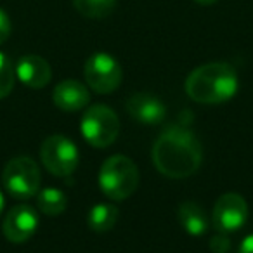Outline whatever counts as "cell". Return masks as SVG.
Wrapping results in <instances>:
<instances>
[{
	"label": "cell",
	"mask_w": 253,
	"mask_h": 253,
	"mask_svg": "<svg viewBox=\"0 0 253 253\" xmlns=\"http://www.w3.org/2000/svg\"><path fill=\"white\" fill-rule=\"evenodd\" d=\"M156 170L169 179L194 175L203 162L200 139L182 125H170L158 135L151 149Z\"/></svg>",
	"instance_id": "6da1fadb"
},
{
	"label": "cell",
	"mask_w": 253,
	"mask_h": 253,
	"mask_svg": "<svg viewBox=\"0 0 253 253\" xmlns=\"http://www.w3.org/2000/svg\"><path fill=\"white\" fill-rule=\"evenodd\" d=\"M238 73L227 63H207L186 78V94L200 104H222L236 95Z\"/></svg>",
	"instance_id": "7a4b0ae2"
},
{
	"label": "cell",
	"mask_w": 253,
	"mask_h": 253,
	"mask_svg": "<svg viewBox=\"0 0 253 253\" xmlns=\"http://www.w3.org/2000/svg\"><path fill=\"white\" fill-rule=\"evenodd\" d=\"M99 187L102 194L113 201H123L137 191L141 175L137 165L125 155H113L101 165Z\"/></svg>",
	"instance_id": "3957f363"
},
{
	"label": "cell",
	"mask_w": 253,
	"mask_h": 253,
	"mask_svg": "<svg viewBox=\"0 0 253 253\" xmlns=\"http://www.w3.org/2000/svg\"><path fill=\"white\" fill-rule=\"evenodd\" d=\"M2 186L16 200H30L37 196L42 186V173L37 162L30 156L9 160L2 172Z\"/></svg>",
	"instance_id": "277c9868"
},
{
	"label": "cell",
	"mask_w": 253,
	"mask_h": 253,
	"mask_svg": "<svg viewBox=\"0 0 253 253\" xmlns=\"http://www.w3.org/2000/svg\"><path fill=\"white\" fill-rule=\"evenodd\" d=\"M80 130L92 148H109L120 134L118 115L104 104L88 106L82 116Z\"/></svg>",
	"instance_id": "5b68a950"
},
{
	"label": "cell",
	"mask_w": 253,
	"mask_h": 253,
	"mask_svg": "<svg viewBox=\"0 0 253 253\" xmlns=\"http://www.w3.org/2000/svg\"><path fill=\"white\" fill-rule=\"evenodd\" d=\"M39 156L47 172L61 179L70 177L80 162V153L75 142L61 134L47 137L40 146Z\"/></svg>",
	"instance_id": "8992f818"
},
{
	"label": "cell",
	"mask_w": 253,
	"mask_h": 253,
	"mask_svg": "<svg viewBox=\"0 0 253 253\" xmlns=\"http://www.w3.org/2000/svg\"><path fill=\"white\" fill-rule=\"evenodd\" d=\"M84 77L88 88L95 94H111L122 85L123 70L120 63L108 52H95L85 61Z\"/></svg>",
	"instance_id": "52a82bcc"
},
{
	"label": "cell",
	"mask_w": 253,
	"mask_h": 253,
	"mask_svg": "<svg viewBox=\"0 0 253 253\" xmlns=\"http://www.w3.org/2000/svg\"><path fill=\"white\" fill-rule=\"evenodd\" d=\"M248 220V203L238 193H225L217 200L211 211V224L218 232L241 229Z\"/></svg>",
	"instance_id": "ba28073f"
},
{
	"label": "cell",
	"mask_w": 253,
	"mask_h": 253,
	"mask_svg": "<svg viewBox=\"0 0 253 253\" xmlns=\"http://www.w3.org/2000/svg\"><path fill=\"white\" fill-rule=\"evenodd\" d=\"M39 229V213L30 205H16L5 213L2 232L5 239L16 245L26 243Z\"/></svg>",
	"instance_id": "9c48e42d"
},
{
	"label": "cell",
	"mask_w": 253,
	"mask_h": 253,
	"mask_svg": "<svg viewBox=\"0 0 253 253\" xmlns=\"http://www.w3.org/2000/svg\"><path fill=\"white\" fill-rule=\"evenodd\" d=\"M125 109L135 122L146 123V125H156V123L163 122L167 115V108L162 99L151 94H144V92H139V94L128 97Z\"/></svg>",
	"instance_id": "30bf717a"
},
{
	"label": "cell",
	"mask_w": 253,
	"mask_h": 253,
	"mask_svg": "<svg viewBox=\"0 0 253 253\" xmlns=\"http://www.w3.org/2000/svg\"><path fill=\"white\" fill-rule=\"evenodd\" d=\"M16 77L19 78L23 85L30 88H43L52 78L50 64L43 57L28 54L23 56L16 64Z\"/></svg>",
	"instance_id": "8fae6325"
},
{
	"label": "cell",
	"mask_w": 253,
	"mask_h": 253,
	"mask_svg": "<svg viewBox=\"0 0 253 253\" xmlns=\"http://www.w3.org/2000/svg\"><path fill=\"white\" fill-rule=\"evenodd\" d=\"M52 102L59 109L68 113L80 111L90 102V92L84 84L77 80H63L52 92Z\"/></svg>",
	"instance_id": "7c38bea8"
},
{
	"label": "cell",
	"mask_w": 253,
	"mask_h": 253,
	"mask_svg": "<svg viewBox=\"0 0 253 253\" xmlns=\"http://www.w3.org/2000/svg\"><path fill=\"white\" fill-rule=\"evenodd\" d=\"M177 218H179L180 227L191 236H203L210 227V218H208L207 211L196 201L180 203L179 210H177Z\"/></svg>",
	"instance_id": "4fadbf2b"
},
{
	"label": "cell",
	"mask_w": 253,
	"mask_h": 253,
	"mask_svg": "<svg viewBox=\"0 0 253 253\" xmlns=\"http://www.w3.org/2000/svg\"><path fill=\"white\" fill-rule=\"evenodd\" d=\"M118 208L113 203H99L90 208L87 215V225L94 232H108L116 225Z\"/></svg>",
	"instance_id": "5bb4252c"
},
{
	"label": "cell",
	"mask_w": 253,
	"mask_h": 253,
	"mask_svg": "<svg viewBox=\"0 0 253 253\" xmlns=\"http://www.w3.org/2000/svg\"><path fill=\"white\" fill-rule=\"evenodd\" d=\"M37 207H39L40 213L47 215V217H57L66 210L68 198L61 189L45 187L37 194Z\"/></svg>",
	"instance_id": "9a60e30c"
},
{
	"label": "cell",
	"mask_w": 253,
	"mask_h": 253,
	"mask_svg": "<svg viewBox=\"0 0 253 253\" xmlns=\"http://www.w3.org/2000/svg\"><path fill=\"white\" fill-rule=\"evenodd\" d=\"M78 12L88 19H104L115 11L116 0H71Z\"/></svg>",
	"instance_id": "2e32d148"
},
{
	"label": "cell",
	"mask_w": 253,
	"mask_h": 253,
	"mask_svg": "<svg viewBox=\"0 0 253 253\" xmlns=\"http://www.w3.org/2000/svg\"><path fill=\"white\" fill-rule=\"evenodd\" d=\"M16 84V68L5 54L0 52V99L7 97Z\"/></svg>",
	"instance_id": "e0dca14e"
},
{
	"label": "cell",
	"mask_w": 253,
	"mask_h": 253,
	"mask_svg": "<svg viewBox=\"0 0 253 253\" xmlns=\"http://www.w3.org/2000/svg\"><path fill=\"white\" fill-rule=\"evenodd\" d=\"M208 246L213 253H227L231 250V239L225 232H218V234L211 236Z\"/></svg>",
	"instance_id": "ac0fdd59"
},
{
	"label": "cell",
	"mask_w": 253,
	"mask_h": 253,
	"mask_svg": "<svg viewBox=\"0 0 253 253\" xmlns=\"http://www.w3.org/2000/svg\"><path fill=\"white\" fill-rule=\"evenodd\" d=\"M11 19H9V16L5 14V11H2L0 9V43H4L5 40L9 39V35H11Z\"/></svg>",
	"instance_id": "d6986e66"
},
{
	"label": "cell",
	"mask_w": 253,
	"mask_h": 253,
	"mask_svg": "<svg viewBox=\"0 0 253 253\" xmlns=\"http://www.w3.org/2000/svg\"><path fill=\"white\" fill-rule=\"evenodd\" d=\"M238 253H253V234L246 236L238 248Z\"/></svg>",
	"instance_id": "ffe728a7"
},
{
	"label": "cell",
	"mask_w": 253,
	"mask_h": 253,
	"mask_svg": "<svg viewBox=\"0 0 253 253\" xmlns=\"http://www.w3.org/2000/svg\"><path fill=\"white\" fill-rule=\"evenodd\" d=\"M194 2L200 5H211V4H215V2H218V0H194Z\"/></svg>",
	"instance_id": "44dd1931"
},
{
	"label": "cell",
	"mask_w": 253,
	"mask_h": 253,
	"mask_svg": "<svg viewBox=\"0 0 253 253\" xmlns=\"http://www.w3.org/2000/svg\"><path fill=\"white\" fill-rule=\"evenodd\" d=\"M4 194H2V191H0V215H2V211H4Z\"/></svg>",
	"instance_id": "7402d4cb"
}]
</instances>
